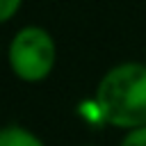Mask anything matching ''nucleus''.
<instances>
[{"label":"nucleus","instance_id":"5","mask_svg":"<svg viewBox=\"0 0 146 146\" xmlns=\"http://www.w3.org/2000/svg\"><path fill=\"white\" fill-rule=\"evenodd\" d=\"M21 5H23V0H0V25L11 21L18 14Z\"/></svg>","mask_w":146,"mask_h":146},{"label":"nucleus","instance_id":"1","mask_svg":"<svg viewBox=\"0 0 146 146\" xmlns=\"http://www.w3.org/2000/svg\"><path fill=\"white\" fill-rule=\"evenodd\" d=\"M103 123L132 130L146 125V64L121 62L98 82L94 96Z\"/></svg>","mask_w":146,"mask_h":146},{"label":"nucleus","instance_id":"2","mask_svg":"<svg viewBox=\"0 0 146 146\" xmlns=\"http://www.w3.org/2000/svg\"><path fill=\"white\" fill-rule=\"evenodd\" d=\"M7 62L11 73L23 82H43L57 64L55 36L41 25L21 27L7 48Z\"/></svg>","mask_w":146,"mask_h":146},{"label":"nucleus","instance_id":"6","mask_svg":"<svg viewBox=\"0 0 146 146\" xmlns=\"http://www.w3.org/2000/svg\"><path fill=\"white\" fill-rule=\"evenodd\" d=\"M0 55H2V48H0Z\"/></svg>","mask_w":146,"mask_h":146},{"label":"nucleus","instance_id":"4","mask_svg":"<svg viewBox=\"0 0 146 146\" xmlns=\"http://www.w3.org/2000/svg\"><path fill=\"white\" fill-rule=\"evenodd\" d=\"M119 146H146V125H139V128L128 130Z\"/></svg>","mask_w":146,"mask_h":146},{"label":"nucleus","instance_id":"7","mask_svg":"<svg viewBox=\"0 0 146 146\" xmlns=\"http://www.w3.org/2000/svg\"><path fill=\"white\" fill-rule=\"evenodd\" d=\"M89 146H91V144H89Z\"/></svg>","mask_w":146,"mask_h":146},{"label":"nucleus","instance_id":"3","mask_svg":"<svg viewBox=\"0 0 146 146\" xmlns=\"http://www.w3.org/2000/svg\"><path fill=\"white\" fill-rule=\"evenodd\" d=\"M0 146H46V144L30 128L9 123L0 128Z\"/></svg>","mask_w":146,"mask_h":146}]
</instances>
